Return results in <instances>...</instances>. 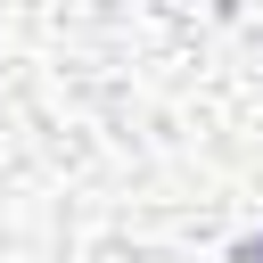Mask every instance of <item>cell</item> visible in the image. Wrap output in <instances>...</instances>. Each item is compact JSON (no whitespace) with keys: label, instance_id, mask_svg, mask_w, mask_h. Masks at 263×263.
I'll return each mask as SVG.
<instances>
[{"label":"cell","instance_id":"obj_1","mask_svg":"<svg viewBox=\"0 0 263 263\" xmlns=\"http://www.w3.org/2000/svg\"><path fill=\"white\" fill-rule=\"evenodd\" d=\"M238 263H263V230H255V238H238Z\"/></svg>","mask_w":263,"mask_h":263}]
</instances>
